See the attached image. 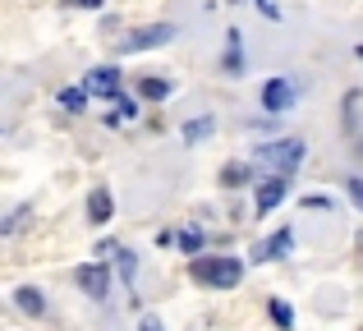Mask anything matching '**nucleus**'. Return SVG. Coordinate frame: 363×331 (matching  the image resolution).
I'll list each match as a JSON object with an SVG mask.
<instances>
[{
	"label": "nucleus",
	"mask_w": 363,
	"mask_h": 331,
	"mask_svg": "<svg viewBox=\"0 0 363 331\" xmlns=\"http://www.w3.org/2000/svg\"><path fill=\"white\" fill-rule=\"evenodd\" d=\"M221 189H244L248 179H253V166H244V162H230V166H221Z\"/></svg>",
	"instance_id": "nucleus-12"
},
{
	"label": "nucleus",
	"mask_w": 363,
	"mask_h": 331,
	"mask_svg": "<svg viewBox=\"0 0 363 331\" xmlns=\"http://www.w3.org/2000/svg\"><path fill=\"white\" fill-rule=\"evenodd\" d=\"M354 55H359V60H363V46H354Z\"/></svg>",
	"instance_id": "nucleus-25"
},
{
	"label": "nucleus",
	"mask_w": 363,
	"mask_h": 331,
	"mask_svg": "<svg viewBox=\"0 0 363 331\" xmlns=\"http://www.w3.org/2000/svg\"><path fill=\"white\" fill-rule=\"evenodd\" d=\"M290 249H294V225H281L272 240H257L253 249H248V258L253 262H272V258H290Z\"/></svg>",
	"instance_id": "nucleus-7"
},
{
	"label": "nucleus",
	"mask_w": 363,
	"mask_h": 331,
	"mask_svg": "<svg viewBox=\"0 0 363 331\" xmlns=\"http://www.w3.org/2000/svg\"><path fill=\"white\" fill-rule=\"evenodd\" d=\"M175 244H179V253H189V258H198V253H203V230H194V225H184V230L175 235Z\"/></svg>",
	"instance_id": "nucleus-15"
},
{
	"label": "nucleus",
	"mask_w": 363,
	"mask_h": 331,
	"mask_svg": "<svg viewBox=\"0 0 363 331\" xmlns=\"http://www.w3.org/2000/svg\"><path fill=\"white\" fill-rule=\"evenodd\" d=\"M189 276L207 290H235L244 281V262L240 258H203V253H198V258L189 262Z\"/></svg>",
	"instance_id": "nucleus-2"
},
{
	"label": "nucleus",
	"mask_w": 363,
	"mask_h": 331,
	"mask_svg": "<svg viewBox=\"0 0 363 331\" xmlns=\"http://www.w3.org/2000/svg\"><path fill=\"white\" fill-rule=\"evenodd\" d=\"M221 69L230 74V79H240V74H244V33H240V28L225 33V60H221Z\"/></svg>",
	"instance_id": "nucleus-9"
},
{
	"label": "nucleus",
	"mask_w": 363,
	"mask_h": 331,
	"mask_svg": "<svg viewBox=\"0 0 363 331\" xmlns=\"http://www.w3.org/2000/svg\"><path fill=\"white\" fill-rule=\"evenodd\" d=\"M285 193H290V179H285V175H262V179H257V193H253L257 216L276 212V207L285 203Z\"/></svg>",
	"instance_id": "nucleus-6"
},
{
	"label": "nucleus",
	"mask_w": 363,
	"mask_h": 331,
	"mask_svg": "<svg viewBox=\"0 0 363 331\" xmlns=\"http://www.w3.org/2000/svg\"><path fill=\"white\" fill-rule=\"evenodd\" d=\"M111 212H116V198H111V189L97 184V189L88 193V221H92V225H106Z\"/></svg>",
	"instance_id": "nucleus-10"
},
{
	"label": "nucleus",
	"mask_w": 363,
	"mask_h": 331,
	"mask_svg": "<svg viewBox=\"0 0 363 331\" xmlns=\"http://www.w3.org/2000/svg\"><path fill=\"white\" fill-rule=\"evenodd\" d=\"M179 37L175 23H147V28H133L129 37L120 42V55H138V51H157V46H170Z\"/></svg>",
	"instance_id": "nucleus-3"
},
{
	"label": "nucleus",
	"mask_w": 363,
	"mask_h": 331,
	"mask_svg": "<svg viewBox=\"0 0 363 331\" xmlns=\"http://www.w3.org/2000/svg\"><path fill=\"white\" fill-rule=\"evenodd\" d=\"M216 129V116H198V120H189L184 125V147H194V143H203L207 134Z\"/></svg>",
	"instance_id": "nucleus-13"
},
{
	"label": "nucleus",
	"mask_w": 363,
	"mask_h": 331,
	"mask_svg": "<svg viewBox=\"0 0 363 331\" xmlns=\"http://www.w3.org/2000/svg\"><path fill=\"white\" fill-rule=\"evenodd\" d=\"M359 331H363V327H359Z\"/></svg>",
	"instance_id": "nucleus-26"
},
{
	"label": "nucleus",
	"mask_w": 363,
	"mask_h": 331,
	"mask_svg": "<svg viewBox=\"0 0 363 331\" xmlns=\"http://www.w3.org/2000/svg\"><path fill=\"white\" fill-rule=\"evenodd\" d=\"M74 286L88 299H106L111 295V262H83V267H74Z\"/></svg>",
	"instance_id": "nucleus-5"
},
{
	"label": "nucleus",
	"mask_w": 363,
	"mask_h": 331,
	"mask_svg": "<svg viewBox=\"0 0 363 331\" xmlns=\"http://www.w3.org/2000/svg\"><path fill=\"white\" fill-rule=\"evenodd\" d=\"M69 5H79V9H101L106 0H69Z\"/></svg>",
	"instance_id": "nucleus-24"
},
{
	"label": "nucleus",
	"mask_w": 363,
	"mask_h": 331,
	"mask_svg": "<svg viewBox=\"0 0 363 331\" xmlns=\"http://www.w3.org/2000/svg\"><path fill=\"white\" fill-rule=\"evenodd\" d=\"M267 313H272V322L281 327V331H294V308L285 304V299H272V304H267Z\"/></svg>",
	"instance_id": "nucleus-18"
},
{
	"label": "nucleus",
	"mask_w": 363,
	"mask_h": 331,
	"mask_svg": "<svg viewBox=\"0 0 363 331\" xmlns=\"http://www.w3.org/2000/svg\"><path fill=\"white\" fill-rule=\"evenodd\" d=\"M253 5H257V9H262V14H267V18H281V9H276V5H272V0H253Z\"/></svg>",
	"instance_id": "nucleus-22"
},
{
	"label": "nucleus",
	"mask_w": 363,
	"mask_h": 331,
	"mask_svg": "<svg viewBox=\"0 0 363 331\" xmlns=\"http://www.w3.org/2000/svg\"><path fill=\"white\" fill-rule=\"evenodd\" d=\"M55 101H60L65 111H74V116H79V111L88 106V88H60V92H55Z\"/></svg>",
	"instance_id": "nucleus-16"
},
{
	"label": "nucleus",
	"mask_w": 363,
	"mask_h": 331,
	"mask_svg": "<svg viewBox=\"0 0 363 331\" xmlns=\"http://www.w3.org/2000/svg\"><path fill=\"white\" fill-rule=\"evenodd\" d=\"M88 92H97V97H120V69L116 64H97V69H88V83H83Z\"/></svg>",
	"instance_id": "nucleus-8"
},
{
	"label": "nucleus",
	"mask_w": 363,
	"mask_h": 331,
	"mask_svg": "<svg viewBox=\"0 0 363 331\" xmlns=\"http://www.w3.org/2000/svg\"><path fill=\"white\" fill-rule=\"evenodd\" d=\"M116 116H138V106L129 97H116Z\"/></svg>",
	"instance_id": "nucleus-21"
},
{
	"label": "nucleus",
	"mask_w": 363,
	"mask_h": 331,
	"mask_svg": "<svg viewBox=\"0 0 363 331\" xmlns=\"http://www.w3.org/2000/svg\"><path fill=\"white\" fill-rule=\"evenodd\" d=\"M14 304H18V313H28V318H42L46 313V295L37 286H18L14 290Z\"/></svg>",
	"instance_id": "nucleus-11"
},
{
	"label": "nucleus",
	"mask_w": 363,
	"mask_h": 331,
	"mask_svg": "<svg viewBox=\"0 0 363 331\" xmlns=\"http://www.w3.org/2000/svg\"><path fill=\"white\" fill-rule=\"evenodd\" d=\"M294 101H299V83L294 79L276 74V79L262 83V111L267 116H285V111H294Z\"/></svg>",
	"instance_id": "nucleus-4"
},
{
	"label": "nucleus",
	"mask_w": 363,
	"mask_h": 331,
	"mask_svg": "<svg viewBox=\"0 0 363 331\" xmlns=\"http://www.w3.org/2000/svg\"><path fill=\"white\" fill-rule=\"evenodd\" d=\"M23 221H28V207H18V212H9L5 221H0V235H14V230H23Z\"/></svg>",
	"instance_id": "nucleus-19"
},
{
	"label": "nucleus",
	"mask_w": 363,
	"mask_h": 331,
	"mask_svg": "<svg viewBox=\"0 0 363 331\" xmlns=\"http://www.w3.org/2000/svg\"><path fill=\"white\" fill-rule=\"evenodd\" d=\"M345 189H350V198H354V203L363 207V179H359V175H350V179H345Z\"/></svg>",
	"instance_id": "nucleus-20"
},
{
	"label": "nucleus",
	"mask_w": 363,
	"mask_h": 331,
	"mask_svg": "<svg viewBox=\"0 0 363 331\" xmlns=\"http://www.w3.org/2000/svg\"><path fill=\"white\" fill-rule=\"evenodd\" d=\"M116 262H120V276H124V286H129V290H138V258H133L129 249H120V253H116Z\"/></svg>",
	"instance_id": "nucleus-17"
},
{
	"label": "nucleus",
	"mask_w": 363,
	"mask_h": 331,
	"mask_svg": "<svg viewBox=\"0 0 363 331\" xmlns=\"http://www.w3.org/2000/svg\"><path fill=\"white\" fill-rule=\"evenodd\" d=\"M138 331H166V327H161L157 318H143V322H138Z\"/></svg>",
	"instance_id": "nucleus-23"
},
{
	"label": "nucleus",
	"mask_w": 363,
	"mask_h": 331,
	"mask_svg": "<svg viewBox=\"0 0 363 331\" xmlns=\"http://www.w3.org/2000/svg\"><path fill=\"white\" fill-rule=\"evenodd\" d=\"M303 157H308L303 138H276V143H257L253 162H257V170H267V175H285L290 179L294 170L303 166Z\"/></svg>",
	"instance_id": "nucleus-1"
},
{
	"label": "nucleus",
	"mask_w": 363,
	"mask_h": 331,
	"mask_svg": "<svg viewBox=\"0 0 363 331\" xmlns=\"http://www.w3.org/2000/svg\"><path fill=\"white\" fill-rule=\"evenodd\" d=\"M170 92H175V83H166V79H143L138 83V97L143 101H166Z\"/></svg>",
	"instance_id": "nucleus-14"
}]
</instances>
